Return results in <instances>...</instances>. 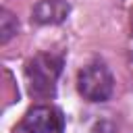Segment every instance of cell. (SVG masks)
Segmentation results:
<instances>
[{
    "instance_id": "obj_2",
    "label": "cell",
    "mask_w": 133,
    "mask_h": 133,
    "mask_svg": "<svg viewBox=\"0 0 133 133\" xmlns=\"http://www.w3.org/2000/svg\"><path fill=\"white\" fill-rule=\"evenodd\" d=\"M77 91L87 102L110 100L114 94V77H112L110 69L100 60L85 64L77 73Z\"/></svg>"
},
{
    "instance_id": "obj_3",
    "label": "cell",
    "mask_w": 133,
    "mask_h": 133,
    "mask_svg": "<svg viewBox=\"0 0 133 133\" xmlns=\"http://www.w3.org/2000/svg\"><path fill=\"white\" fill-rule=\"evenodd\" d=\"M21 133H64V114L52 104H37L23 116Z\"/></svg>"
},
{
    "instance_id": "obj_5",
    "label": "cell",
    "mask_w": 133,
    "mask_h": 133,
    "mask_svg": "<svg viewBox=\"0 0 133 133\" xmlns=\"http://www.w3.org/2000/svg\"><path fill=\"white\" fill-rule=\"evenodd\" d=\"M17 33H19V19L10 10L2 8L0 10V42L8 44Z\"/></svg>"
},
{
    "instance_id": "obj_4",
    "label": "cell",
    "mask_w": 133,
    "mask_h": 133,
    "mask_svg": "<svg viewBox=\"0 0 133 133\" xmlns=\"http://www.w3.org/2000/svg\"><path fill=\"white\" fill-rule=\"evenodd\" d=\"M69 12L71 4L66 0H37L31 8V21L35 25H60Z\"/></svg>"
},
{
    "instance_id": "obj_1",
    "label": "cell",
    "mask_w": 133,
    "mask_h": 133,
    "mask_svg": "<svg viewBox=\"0 0 133 133\" xmlns=\"http://www.w3.org/2000/svg\"><path fill=\"white\" fill-rule=\"evenodd\" d=\"M60 73H62V58L56 54L42 52L25 62V77L29 83V91L35 98H52Z\"/></svg>"
}]
</instances>
